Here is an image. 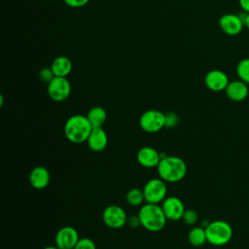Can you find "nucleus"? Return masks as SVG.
<instances>
[{"label":"nucleus","instance_id":"1","mask_svg":"<svg viewBox=\"0 0 249 249\" xmlns=\"http://www.w3.org/2000/svg\"><path fill=\"white\" fill-rule=\"evenodd\" d=\"M159 177L166 183H176L187 175V163L176 156H164L157 166Z\"/></svg>","mask_w":249,"mask_h":249},{"label":"nucleus","instance_id":"2","mask_svg":"<svg viewBox=\"0 0 249 249\" xmlns=\"http://www.w3.org/2000/svg\"><path fill=\"white\" fill-rule=\"evenodd\" d=\"M137 215L140 225L149 231H160L166 225L167 218L164 215L161 205L146 202L140 207Z\"/></svg>","mask_w":249,"mask_h":249},{"label":"nucleus","instance_id":"3","mask_svg":"<svg viewBox=\"0 0 249 249\" xmlns=\"http://www.w3.org/2000/svg\"><path fill=\"white\" fill-rule=\"evenodd\" d=\"M92 128L87 116L77 114L66 120L63 130L67 140L75 144H80L87 141Z\"/></svg>","mask_w":249,"mask_h":249},{"label":"nucleus","instance_id":"4","mask_svg":"<svg viewBox=\"0 0 249 249\" xmlns=\"http://www.w3.org/2000/svg\"><path fill=\"white\" fill-rule=\"evenodd\" d=\"M207 242L214 246H223L230 242L233 231L231 226L224 220H215L209 222L205 227Z\"/></svg>","mask_w":249,"mask_h":249},{"label":"nucleus","instance_id":"5","mask_svg":"<svg viewBox=\"0 0 249 249\" xmlns=\"http://www.w3.org/2000/svg\"><path fill=\"white\" fill-rule=\"evenodd\" d=\"M142 190L147 203L160 204L164 200L167 194L166 182L160 177L147 181Z\"/></svg>","mask_w":249,"mask_h":249},{"label":"nucleus","instance_id":"6","mask_svg":"<svg viewBox=\"0 0 249 249\" xmlns=\"http://www.w3.org/2000/svg\"><path fill=\"white\" fill-rule=\"evenodd\" d=\"M139 125L145 132L156 133L165 127L164 114L156 109L147 110L140 116Z\"/></svg>","mask_w":249,"mask_h":249},{"label":"nucleus","instance_id":"7","mask_svg":"<svg viewBox=\"0 0 249 249\" xmlns=\"http://www.w3.org/2000/svg\"><path fill=\"white\" fill-rule=\"evenodd\" d=\"M47 92L50 98L56 102L66 100L71 93V84L66 77H54L47 85Z\"/></svg>","mask_w":249,"mask_h":249},{"label":"nucleus","instance_id":"8","mask_svg":"<svg viewBox=\"0 0 249 249\" xmlns=\"http://www.w3.org/2000/svg\"><path fill=\"white\" fill-rule=\"evenodd\" d=\"M103 223L110 229H121L127 222V216L124 209L116 204L107 206L102 212Z\"/></svg>","mask_w":249,"mask_h":249},{"label":"nucleus","instance_id":"9","mask_svg":"<svg viewBox=\"0 0 249 249\" xmlns=\"http://www.w3.org/2000/svg\"><path fill=\"white\" fill-rule=\"evenodd\" d=\"M80 239L77 230L70 226L60 228L54 237L55 245L59 249H74Z\"/></svg>","mask_w":249,"mask_h":249},{"label":"nucleus","instance_id":"10","mask_svg":"<svg viewBox=\"0 0 249 249\" xmlns=\"http://www.w3.org/2000/svg\"><path fill=\"white\" fill-rule=\"evenodd\" d=\"M161 208L164 212L167 220L179 221L182 220L183 214L185 212V205L183 201L177 196H166L161 202Z\"/></svg>","mask_w":249,"mask_h":249},{"label":"nucleus","instance_id":"11","mask_svg":"<svg viewBox=\"0 0 249 249\" xmlns=\"http://www.w3.org/2000/svg\"><path fill=\"white\" fill-rule=\"evenodd\" d=\"M219 25L224 33L234 36L241 32L244 22L239 15L225 14L219 18Z\"/></svg>","mask_w":249,"mask_h":249},{"label":"nucleus","instance_id":"12","mask_svg":"<svg viewBox=\"0 0 249 249\" xmlns=\"http://www.w3.org/2000/svg\"><path fill=\"white\" fill-rule=\"evenodd\" d=\"M229 77L222 70L213 69L207 72L204 77V84L207 89L212 91H221L225 90L229 85Z\"/></svg>","mask_w":249,"mask_h":249},{"label":"nucleus","instance_id":"13","mask_svg":"<svg viewBox=\"0 0 249 249\" xmlns=\"http://www.w3.org/2000/svg\"><path fill=\"white\" fill-rule=\"evenodd\" d=\"M137 162L146 168L157 167L161 160L160 153L153 147L145 146L138 150L136 154Z\"/></svg>","mask_w":249,"mask_h":249},{"label":"nucleus","instance_id":"14","mask_svg":"<svg viewBox=\"0 0 249 249\" xmlns=\"http://www.w3.org/2000/svg\"><path fill=\"white\" fill-rule=\"evenodd\" d=\"M86 142L91 151L102 152L107 147L108 135L102 127H93Z\"/></svg>","mask_w":249,"mask_h":249},{"label":"nucleus","instance_id":"15","mask_svg":"<svg viewBox=\"0 0 249 249\" xmlns=\"http://www.w3.org/2000/svg\"><path fill=\"white\" fill-rule=\"evenodd\" d=\"M29 184L32 188L36 190L45 189L51 180V175L49 170L44 166H35L29 173Z\"/></svg>","mask_w":249,"mask_h":249},{"label":"nucleus","instance_id":"16","mask_svg":"<svg viewBox=\"0 0 249 249\" xmlns=\"http://www.w3.org/2000/svg\"><path fill=\"white\" fill-rule=\"evenodd\" d=\"M226 95L232 101H242L249 93V89L246 83L241 80H234L229 83L225 89Z\"/></svg>","mask_w":249,"mask_h":249},{"label":"nucleus","instance_id":"17","mask_svg":"<svg viewBox=\"0 0 249 249\" xmlns=\"http://www.w3.org/2000/svg\"><path fill=\"white\" fill-rule=\"evenodd\" d=\"M72 67L71 59L64 55L55 57L51 64V68L56 77H67L71 73Z\"/></svg>","mask_w":249,"mask_h":249},{"label":"nucleus","instance_id":"18","mask_svg":"<svg viewBox=\"0 0 249 249\" xmlns=\"http://www.w3.org/2000/svg\"><path fill=\"white\" fill-rule=\"evenodd\" d=\"M87 118L92 127H102L107 119V113L103 107L93 106L89 110Z\"/></svg>","mask_w":249,"mask_h":249},{"label":"nucleus","instance_id":"19","mask_svg":"<svg viewBox=\"0 0 249 249\" xmlns=\"http://www.w3.org/2000/svg\"><path fill=\"white\" fill-rule=\"evenodd\" d=\"M189 242L195 247H200L207 242L205 229L202 227H195L188 233Z\"/></svg>","mask_w":249,"mask_h":249},{"label":"nucleus","instance_id":"20","mask_svg":"<svg viewBox=\"0 0 249 249\" xmlns=\"http://www.w3.org/2000/svg\"><path fill=\"white\" fill-rule=\"evenodd\" d=\"M126 202L130 206H139L145 201L143 190H140L138 188H132L130 189L126 195H125Z\"/></svg>","mask_w":249,"mask_h":249},{"label":"nucleus","instance_id":"21","mask_svg":"<svg viewBox=\"0 0 249 249\" xmlns=\"http://www.w3.org/2000/svg\"><path fill=\"white\" fill-rule=\"evenodd\" d=\"M236 74L239 80L249 84V58L241 59L236 66Z\"/></svg>","mask_w":249,"mask_h":249},{"label":"nucleus","instance_id":"22","mask_svg":"<svg viewBox=\"0 0 249 249\" xmlns=\"http://www.w3.org/2000/svg\"><path fill=\"white\" fill-rule=\"evenodd\" d=\"M182 220H183V222L185 224L193 226V225H195L197 222L198 215H197L196 211H195L193 209H186L184 214H183Z\"/></svg>","mask_w":249,"mask_h":249},{"label":"nucleus","instance_id":"23","mask_svg":"<svg viewBox=\"0 0 249 249\" xmlns=\"http://www.w3.org/2000/svg\"><path fill=\"white\" fill-rule=\"evenodd\" d=\"M74 249H96V245L89 237H82L78 240Z\"/></svg>","mask_w":249,"mask_h":249},{"label":"nucleus","instance_id":"24","mask_svg":"<svg viewBox=\"0 0 249 249\" xmlns=\"http://www.w3.org/2000/svg\"><path fill=\"white\" fill-rule=\"evenodd\" d=\"M54 77H55V76H54V74H53V72L51 66H50V67H44V68H42V69L39 71V79H40L43 83H45V84H47V85H48Z\"/></svg>","mask_w":249,"mask_h":249},{"label":"nucleus","instance_id":"25","mask_svg":"<svg viewBox=\"0 0 249 249\" xmlns=\"http://www.w3.org/2000/svg\"><path fill=\"white\" fill-rule=\"evenodd\" d=\"M164 117H165V125L164 126L167 128H173L179 123V117L176 113L168 112V113L164 114Z\"/></svg>","mask_w":249,"mask_h":249},{"label":"nucleus","instance_id":"26","mask_svg":"<svg viewBox=\"0 0 249 249\" xmlns=\"http://www.w3.org/2000/svg\"><path fill=\"white\" fill-rule=\"evenodd\" d=\"M64 3L71 8H81L89 3V0H63Z\"/></svg>","mask_w":249,"mask_h":249},{"label":"nucleus","instance_id":"27","mask_svg":"<svg viewBox=\"0 0 249 249\" xmlns=\"http://www.w3.org/2000/svg\"><path fill=\"white\" fill-rule=\"evenodd\" d=\"M126 224L131 227V228H136L140 225V221H139V218H138V215L137 216H132V217H129L127 218V222Z\"/></svg>","mask_w":249,"mask_h":249},{"label":"nucleus","instance_id":"28","mask_svg":"<svg viewBox=\"0 0 249 249\" xmlns=\"http://www.w3.org/2000/svg\"><path fill=\"white\" fill-rule=\"evenodd\" d=\"M240 7L246 13H249V0H238Z\"/></svg>","mask_w":249,"mask_h":249},{"label":"nucleus","instance_id":"29","mask_svg":"<svg viewBox=\"0 0 249 249\" xmlns=\"http://www.w3.org/2000/svg\"><path fill=\"white\" fill-rule=\"evenodd\" d=\"M244 24H245V26H246V27L248 28V30H249V13H247V15H246V17H245Z\"/></svg>","mask_w":249,"mask_h":249},{"label":"nucleus","instance_id":"30","mask_svg":"<svg viewBox=\"0 0 249 249\" xmlns=\"http://www.w3.org/2000/svg\"><path fill=\"white\" fill-rule=\"evenodd\" d=\"M43 249H59V248L56 245H49V246L44 247Z\"/></svg>","mask_w":249,"mask_h":249},{"label":"nucleus","instance_id":"31","mask_svg":"<svg viewBox=\"0 0 249 249\" xmlns=\"http://www.w3.org/2000/svg\"><path fill=\"white\" fill-rule=\"evenodd\" d=\"M3 102H4V97H3V95L1 94V95H0V106H3Z\"/></svg>","mask_w":249,"mask_h":249},{"label":"nucleus","instance_id":"32","mask_svg":"<svg viewBox=\"0 0 249 249\" xmlns=\"http://www.w3.org/2000/svg\"><path fill=\"white\" fill-rule=\"evenodd\" d=\"M50 1H56V0H50Z\"/></svg>","mask_w":249,"mask_h":249}]
</instances>
